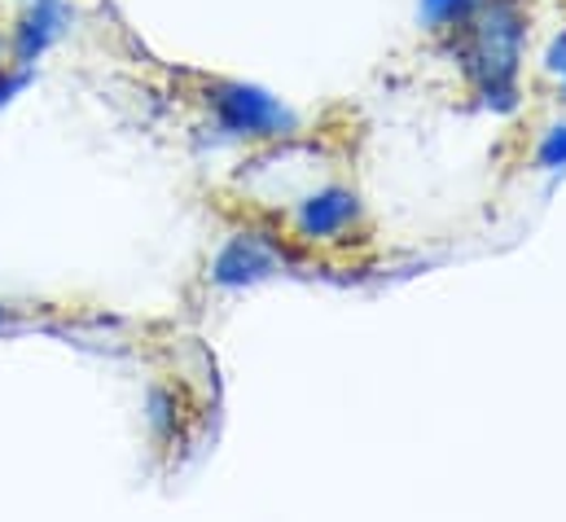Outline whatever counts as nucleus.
<instances>
[{
  "label": "nucleus",
  "instance_id": "1",
  "mask_svg": "<svg viewBox=\"0 0 566 522\" xmlns=\"http://www.w3.org/2000/svg\"><path fill=\"white\" fill-rule=\"evenodd\" d=\"M527 40H532L527 0H479L461 27L439 35V44L457 62L470 97L488 115H514L523 106Z\"/></svg>",
  "mask_w": 566,
  "mask_h": 522
},
{
  "label": "nucleus",
  "instance_id": "2",
  "mask_svg": "<svg viewBox=\"0 0 566 522\" xmlns=\"http://www.w3.org/2000/svg\"><path fill=\"white\" fill-rule=\"evenodd\" d=\"M202 111L211 119V132L233 145H277L303 132L298 111L251 80H211L202 88Z\"/></svg>",
  "mask_w": 566,
  "mask_h": 522
},
{
  "label": "nucleus",
  "instance_id": "3",
  "mask_svg": "<svg viewBox=\"0 0 566 522\" xmlns=\"http://www.w3.org/2000/svg\"><path fill=\"white\" fill-rule=\"evenodd\" d=\"M285 229L303 247H338L365 229V198L356 185L325 180L285 202Z\"/></svg>",
  "mask_w": 566,
  "mask_h": 522
},
{
  "label": "nucleus",
  "instance_id": "4",
  "mask_svg": "<svg viewBox=\"0 0 566 522\" xmlns=\"http://www.w3.org/2000/svg\"><path fill=\"white\" fill-rule=\"evenodd\" d=\"M285 263H290V255H285L282 238L273 229H238L211 255L207 281L216 290H251V285L273 281Z\"/></svg>",
  "mask_w": 566,
  "mask_h": 522
},
{
  "label": "nucleus",
  "instance_id": "5",
  "mask_svg": "<svg viewBox=\"0 0 566 522\" xmlns=\"http://www.w3.org/2000/svg\"><path fill=\"white\" fill-rule=\"evenodd\" d=\"M75 9L66 0H27L18 4L13 22L4 27V53L18 66H40L71 31Z\"/></svg>",
  "mask_w": 566,
  "mask_h": 522
},
{
  "label": "nucleus",
  "instance_id": "6",
  "mask_svg": "<svg viewBox=\"0 0 566 522\" xmlns=\"http://www.w3.org/2000/svg\"><path fill=\"white\" fill-rule=\"evenodd\" d=\"M145 426H149V435H154L158 443L176 439V430H180V399H176L171 387L154 383V387L145 392Z\"/></svg>",
  "mask_w": 566,
  "mask_h": 522
},
{
  "label": "nucleus",
  "instance_id": "7",
  "mask_svg": "<svg viewBox=\"0 0 566 522\" xmlns=\"http://www.w3.org/2000/svg\"><path fill=\"white\" fill-rule=\"evenodd\" d=\"M479 0H418V27L426 35H448L474 13Z\"/></svg>",
  "mask_w": 566,
  "mask_h": 522
},
{
  "label": "nucleus",
  "instance_id": "8",
  "mask_svg": "<svg viewBox=\"0 0 566 522\" xmlns=\"http://www.w3.org/2000/svg\"><path fill=\"white\" fill-rule=\"evenodd\" d=\"M532 163H536V171H549V176L566 171V119H563V124H554V128L541 132Z\"/></svg>",
  "mask_w": 566,
  "mask_h": 522
},
{
  "label": "nucleus",
  "instance_id": "9",
  "mask_svg": "<svg viewBox=\"0 0 566 522\" xmlns=\"http://www.w3.org/2000/svg\"><path fill=\"white\" fill-rule=\"evenodd\" d=\"M541 75L554 84L558 102H566V27H558L541 49Z\"/></svg>",
  "mask_w": 566,
  "mask_h": 522
},
{
  "label": "nucleus",
  "instance_id": "10",
  "mask_svg": "<svg viewBox=\"0 0 566 522\" xmlns=\"http://www.w3.org/2000/svg\"><path fill=\"white\" fill-rule=\"evenodd\" d=\"M35 75H40V66H18V62H4L0 66V115L35 84Z\"/></svg>",
  "mask_w": 566,
  "mask_h": 522
},
{
  "label": "nucleus",
  "instance_id": "11",
  "mask_svg": "<svg viewBox=\"0 0 566 522\" xmlns=\"http://www.w3.org/2000/svg\"><path fill=\"white\" fill-rule=\"evenodd\" d=\"M13 325V307L9 303H0V330H9Z\"/></svg>",
  "mask_w": 566,
  "mask_h": 522
},
{
  "label": "nucleus",
  "instance_id": "12",
  "mask_svg": "<svg viewBox=\"0 0 566 522\" xmlns=\"http://www.w3.org/2000/svg\"><path fill=\"white\" fill-rule=\"evenodd\" d=\"M9 62V53H4V31H0V66Z\"/></svg>",
  "mask_w": 566,
  "mask_h": 522
},
{
  "label": "nucleus",
  "instance_id": "13",
  "mask_svg": "<svg viewBox=\"0 0 566 522\" xmlns=\"http://www.w3.org/2000/svg\"><path fill=\"white\" fill-rule=\"evenodd\" d=\"M13 4H27V0H13Z\"/></svg>",
  "mask_w": 566,
  "mask_h": 522
}]
</instances>
